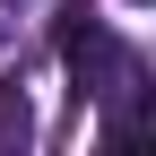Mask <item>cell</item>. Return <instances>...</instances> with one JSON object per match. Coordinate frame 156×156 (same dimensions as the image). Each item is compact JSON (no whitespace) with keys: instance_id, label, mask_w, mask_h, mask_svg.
Segmentation results:
<instances>
[{"instance_id":"1","label":"cell","mask_w":156,"mask_h":156,"mask_svg":"<svg viewBox=\"0 0 156 156\" xmlns=\"http://www.w3.org/2000/svg\"><path fill=\"white\" fill-rule=\"evenodd\" d=\"M26 139H35V104H26V87L9 78V87H0V156L26 147Z\"/></svg>"}]
</instances>
